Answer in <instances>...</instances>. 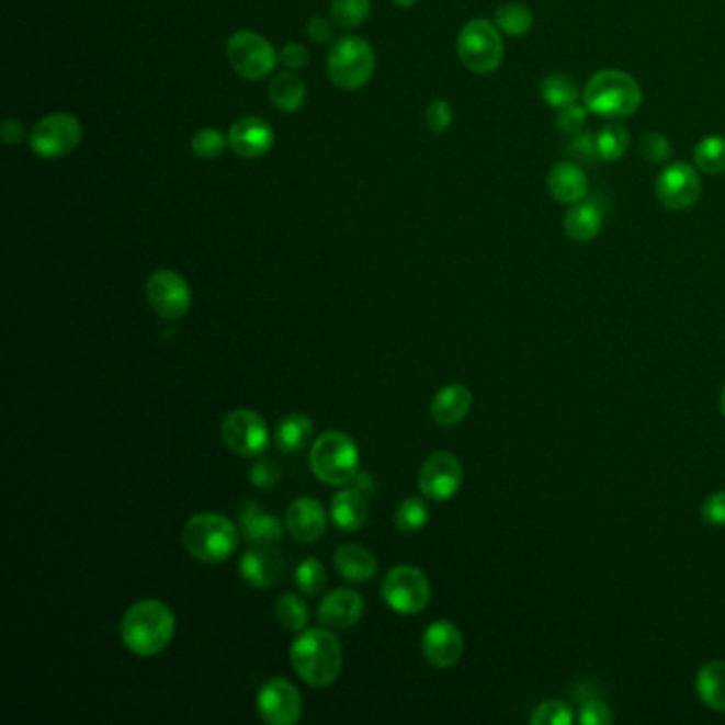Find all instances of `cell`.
I'll return each instance as SVG.
<instances>
[{
	"mask_svg": "<svg viewBox=\"0 0 725 725\" xmlns=\"http://www.w3.org/2000/svg\"><path fill=\"white\" fill-rule=\"evenodd\" d=\"M290 661L307 686L328 688L341 677L343 649L328 627H311L303 630L292 643Z\"/></svg>",
	"mask_w": 725,
	"mask_h": 725,
	"instance_id": "6da1fadb",
	"label": "cell"
},
{
	"mask_svg": "<svg viewBox=\"0 0 725 725\" xmlns=\"http://www.w3.org/2000/svg\"><path fill=\"white\" fill-rule=\"evenodd\" d=\"M120 630L124 645L135 656H158L173 643V611L162 600H140L124 613Z\"/></svg>",
	"mask_w": 725,
	"mask_h": 725,
	"instance_id": "7a4b0ae2",
	"label": "cell"
},
{
	"mask_svg": "<svg viewBox=\"0 0 725 725\" xmlns=\"http://www.w3.org/2000/svg\"><path fill=\"white\" fill-rule=\"evenodd\" d=\"M581 103L588 106L589 113L622 120L634 115L643 103V90L638 81L618 69L598 70L586 86L581 94Z\"/></svg>",
	"mask_w": 725,
	"mask_h": 725,
	"instance_id": "3957f363",
	"label": "cell"
},
{
	"mask_svg": "<svg viewBox=\"0 0 725 725\" xmlns=\"http://www.w3.org/2000/svg\"><path fill=\"white\" fill-rule=\"evenodd\" d=\"M181 543L194 559L205 564L226 562L239 547L235 521L217 513H199L183 528Z\"/></svg>",
	"mask_w": 725,
	"mask_h": 725,
	"instance_id": "277c9868",
	"label": "cell"
},
{
	"mask_svg": "<svg viewBox=\"0 0 725 725\" xmlns=\"http://www.w3.org/2000/svg\"><path fill=\"white\" fill-rule=\"evenodd\" d=\"M311 468L319 482L345 485L360 473V451L351 437L339 430L324 432L311 448Z\"/></svg>",
	"mask_w": 725,
	"mask_h": 725,
	"instance_id": "5b68a950",
	"label": "cell"
},
{
	"mask_svg": "<svg viewBox=\"0 0 725 725\" xmlns=\"http://www.w3.org/2000/svg\"><path fill=\"white\" fill-rule=\"evenodd\" d=\"M375 52L373 47L358 36H345L335 43L328 54V72L337 88L360 90L375 75Z\"/></svg>",
	"mask_w": 725,
	"mask_h": 725,
	"instance_id": "8992f818",
	"label": "cell"
},
{
	"mask_svg": "<svg viewBox=\"0 0 725 725\" xmlns=\"http://www.w3.org/2000/svg\"><path fill=\"white\" fill-rule=\"evenodd\" d=\"M457 56L466 69L477 75L494 72L505 58V43L498 26L484 18L471 20L457 35Z\"/></svg>",
	"mask_w": 725,
	"mask_h": 725,
	"instance_id": "52a82bcc",
	"label": "cell"
},
{
	"mask_svg": "<svg viewBox=\"0 0 725 725\" xmlns=\"http://www.w3.org/2000/svg\"><path fill=\"white\" fill-rule=\"evenodd\" d=\"M381 596L385 604L400 615H417L430 604V581L415 566H396L392 568L383 584Z\"/></svg>",
	"mask_w": 725,
	"mask_h": 725,
	"instance_id": "ba28073f",
	"label": "cell"
},
{
	"mask_svg": "<svg viewBox=\"0 0 725 725\" xmlns=\"http://www.w3.org/2000/svg\"><path fill=\"white\" fill-rule=\"evenodd\" d=\"M228 60L242 79L258 81L275 70L279 54L264 36L251 31H239L228 41Z\"/></svg>",
	"mask_w": 725,
	"mask_h": 725,
	"instance_id": "9c48e42d",
	"label": "cell"
},
{
	"mask_svg": "<svg viewBox=\"0 0 725 725\" xmlns=\"http://www.w3.org/2000/svg\"><path fill=\"white\" fill-rule=\"evenodd\" d=\"M81 124L69 113L45 115L31 133V147L45 160H58L72 154L81 143Z\"/></svg>",
	"mask_w": 725,
	"mask_h": 725,
	"instance_id": "30bf717a",
	"label": "cell"
},
{
	"mask_svg": "<svg viewBox=\"0 0 725 725\" xmlns=\"http://www.w3.org/2000/svg\"><path fill=\"white\" fill-rule=\"evenodd\" d=\"M222 439L233 453L242 457H258L269 448L271 434L264 419L256 411L237 409L224 417Z\"/></svg>",
	"mask_w": 725,
	"mask_h": 725,
	"instance_id": "8fae6325",
	"label": "cell"
},
{
	"mask_svg": "<svg viewBox=\"0 0 725 725\" xmlns=\"http://www.w3.org/2000/svg\"><path fill=\"white\" fill-rule=\"evenodd\" d=\"M417 482L426 498L437 502L450 500L460 491L464 482L462 462L451 451H434L421 464Z\"/></svg>",
	"mask_w": 725,
	"mask_h": 725,
	"instance_id": "7c38bea8",
	"label": "cell"
},
{
	"mask_svg": "<svg viewBox=\"0 0 725 725\" xmlns=\"http://www.w3.org/2000/svg\"><path fill=\"white\" fill-rule=\"evenodd\" d=\"M147 303L165 319H181L192 307V292L179 273L160 269L147 279Z\"/></svg>",
	"mask_w": 725,
	"mask_h": 725,
	"instance_id": "4fadbf2b",
	"label": "cell"
},
{
	"mask_svg": "<svg viewBox=\"0 0 725 725\" xmlns=\"http://www.w3.org/2000/svg\"><path fill=\"white\" fill-rule=\"evenodd\" d=\"M702 192V179L698 169L688 162L668 165L656 179L657 201L670 211L691 208Z\"/></svg>",
	"mask_w": 725,
	"mask_h": 725,
	"instance_id": "5bb4252c",
	"label": "cell"
},
{
	"mask_svg": "<svg viewBox=\"0 0 725 725\" xmlns=\"http://www.w3.org/2000/svg\"><path fill=\"white\" fill-rule=\"evenodd\" d=\"M256 706L262 722L271 725L298 724L303 715V698L287 679L267 681L258 691Z\"/></svg>",
	"mask_w": 725,
	"mask_h": 725,
	"instance_id": "9a60e30c",
	"label": "cell"
},
{
	"mask_svg": "<svg viewBox=\"0 0 725 725\" xmlns=\"http://www.w3.org/2000/svg\"><path fill=\"white\" fill-rule=\"evenodd\" d=\"M421 652L434 668H451L464 654V636L451 622L430 623L421 636Z\"/></svg>",
	"mask_w": 725,
	"mask_h": 725,
	"instance_id": "2e32d148",
	"label": "cell"
},
{
	"mask_svg": "<svg viewBox=\"0 0 725 725\" xmlns=\"http://www.w3.org/2000/svg\"><path fill=\"white\" fill-rule=\"evenodd\" d=\"M364 615V598L355 589L330 591L317 611V620L328 630H349Z\"/></svg>",
	"mask_w": 725,
	"mask_h": 725,
	"instance_id": "e0dca14e",
	"label": "cell"
},
{
	"mask_svg": "<svg viewBox=\"0 0 725 725\" xmlns=\"http://www.w3.org/2000/svg\"><path fill=\"white\" fill-rule=\"evenodd\" d=\"M239 570L247 586L253 589L271 588L281 579L283 557L273 545H256L242 555Z\"/></svg>",
	"mask_w": 725,
	"mask_h": 725,
	"instance_id": "ac0fdd59",
	"label": "cell"
},
{
	"mask_svg": "<svg viewBox=\"0 0 725 725\" xmlns=\"http://www.w3.org/2000/svg\"><path fill=\"white\" fill-rule=\"evenodd\" d=\"M228 143L241 158H262L273 147L275 133L262 117H242L233 124Z\"/></svg>",
	"mask_w": 725,
	"mask_h": 725,
	"instance_id": "d6986e66",
	"label": "cell"
},
{
	"mask_svg": "<svg viewBox=\"0 0 725 725\" xmlns=\"http://www.w3.org/2000/svg\"><path fill=\"white\" fill-rule=\"evenodd\" d=\"M285 523L290 534L301 541V543H315L324 532H326V511L319 505V500L303 496L296 498L287 513H285Z\"/></svg>",
	"mask_w": 725,
	"mask_h": 725,
	"instance_id": "ffe728a7",
	"label": "cell"
},
{
	"mask_svg": "<svg viewBox=\"0 0 725 725\" xmlns=\"http://www.w3.org/2000/svg\"><path fill=\"white\" fill-rule=\"evenodd\" d=\"M473 407V392L462 383H450L437 392L430 403V415L439 426H457L466 419Z\"/></svg>",
	"mask_w": 725,
	"mask_h": 725,
	"instance_id": "44dd1931",
	"label": "cell"
},
{
	"mask_svg": "<svg viewBox=\"0 0 725 725\" xmlns=\"http://www.w3.org/2000/svg\"><path fill=\"white\" fill-rule=\"evenodd\" d=\"M547 190L555 201L564 205H577L588 199V174L577 162H559L547 177Z\"/></svg>",
	"mask_w": 725,
	"mask_h": 725,
	"instance_id": "7402d4cb",
	"label": "cell"
},
{
	"mask_svg": "<svg viewBox=\"0 0 725 725\" xmlns=\"http://www.w3.org/2000/svg\"><path fill=\"white\" fill-rule=\"evenodd\" d=\"M604 226V211L598 199H584L564 215V233L575 242L593 241Z\"/></svg>",
	"mask_w": 725,
	"mask_h": 725,
	"instance_id": "603a6c76",
	"label": "cell"
},
{
	"mask_svg": "<svg viewBox=\"0 0 725 725\" xmlns=\"http://www.w3.org/2000/svg\"><path fill=\"white\" fill-rule=\"evenodd\" d=\"M242 536L253 545H275L283 536V525L275 516L264 513L258 502H245L239 511Z\"/></svg>",
	"mask_w": 725,
	"mask_h": 725,
	"instance_id": "cb8c5ba5",
	"label": "cell"
},
{
	"mask_svg": "<svg viewBox=\"0 0 725 725\" xmlns=\"http://www.w3.org/2000/svg\"><path fill=\"white\" fill-rule=\"evenodd\" d=\"M330 518H332V523L343 532L360 530L369 519L366 494H362L355 487L337 491L330 502Z\"/></svg>",
	"mask_w": 725,
	"mask_h": 725,
	"instance_id": "d4e9b609",
	"label": "cell"
},
{
	"mask_svg": "<svg viewBox=\"0 0 725 725\" xmlns=\"http://www.w3.org/2000/svg\"><path fill=\"white\" fill-rule=\"evenodd\" d=\"M311 437V417L303 414H290L283 415L276 421L273 441L281 453H298L307 448Z\"/></svg>",
	"mask_w": 725,
	"mask_h": 725,
	"instance_id": "484cf974",
	"label": "cell"
},
{
	"mask_svg": "<svg viewBox=\"0 0 725 725\" xmlns=\"http://www.w3.org/2000/svg\"><path fill=\"white\" fill-rule=\"evenodd\" d=\"M335 566L347 581L364 584L371 581L377 573L375 555L360 545H343L335 553Z\"/></svg>",
	"mask_w": 725,
	"mask_h": 725,
	"instance_id": "4316f807",
	"label": "cell"
},
{
	"mask_svg": "<svg viewBox=\"0 0 725 725\" xmlns=\"http://www.w3.org/2000/svg\"><path fill=\"white\" fill-rule=\"evenodd\" d=\"M695 691L700 695V700L717 711V713H725V661L724 659H713L709 664H704L698 670L695 677Z\"/></svg>",
	"mask_w": 725,
	"mask_h": 725,
	"instance_id": "83f0119b",
	"label": "cell"
},
{
	"mask_svg": "<svg viewBox=\"0 0 725 725\" xmlns=\"http://www.w3.org/2000/svg\"><path fill=\"white\" fill-rule=\"evenodd\" d=\"M307 97V88L303 79L290 70L279 72L271 83V99L279 111L283 113H296Z\"/></svg>",
	"mask_w": 725,
	"mask_h": 725,
	"instance_id": "f1b7e54d",
	"label": "cell"
},
{
	"mask_svg": "<svg viewBox=\"0 0 725 725\" xmlns=\"http://www.w3.org/2000/svg\"><path fill=\"white\" fill-rule=\"evenodd\" d=\"M494 24L507 36H525L534 26V13L521 2H505L494 13Z\"/></svg>",
	"mask_w": 725,
	"mask_h": 725,
	"instance_id": "f546056e",
	"label": "cell"
},
{
	"mask_svg": "<svg viewBox=\"0 0 725 725\" xmlns=\"http://www.w3.org/2000/svg\"><path fill=\"white\" fill-rule=\"evenodd\" d=\"M581 90L577 86L575 79H570L568 75L555 72V75H547L541 81V99L545 104H550L552 109H564L568 104L579 103L581 101Z\"/></svg>",
	"mask_w": 725,
	"mask_h": 725,
	"instance_id": "4dcf8cb0",
	"label": "cell"
},
{
	"mask_svg": "<svg viewBox=\"0 0 725 725\" xmlns=\"http://www.w3.org/2000/svg\"><path fill=\"white\" fill-rule=\"evenodd\" d=\"M693 162L700 173H725V137L709 135L702 138L693 149Z\"/></svg>",
	"mask_w": 725,
	"mask_h": 725,
	"instance_id": "1f68e13d",
	"label": "cell"
},
{
	"mask_svg": "<svg viewBox=\"0 0 725 725\" xmlns=\"http://www.w3.org/2000/svg\"><path fill=\"white\" fill-rule=\"evenodd\" d=\"M596 145H598L600 160L615 162L625 156V151L630 147V135H627L625 126L611 122L604 128H600V133L596 135Z\"/></svg>",
	"mask_w": 725,
	"mask_h": 725,
	"instance_id": "d6a6232c",
	"label": "cell"
},
{
	"mask_svg": "<svg viewBox=\"0 0 725 725\" xmlns=\"http://www.w3.org/2000/svg\"><path fill=\"white\" fill-rule=\"evenodd\" d=\"M276 622L281 623L290 632H303L309 623V609L307 604L294 596V593H283L275 604Z\"/></svg>",
	"mask_w": 725,
	"mask_h": 725,
	"instance_id": "836d02e7",
	"label": "cell"
},
{
	"mask_svg": "<svg viewBox=\"0 0 725 725\" xmlns=\"http://www.w3.org/2000/svg\"><path fill=\"white\" fill-rule=\"evenodd\" d=\"M428 507L421 498H407L398 509H396V516H394V523L400 532H417L421 530L426 523H428Z\"/></svg>",
	"mask_w": 725,
	"mask_h": 725,
	"instance_id": "e575fe53",
	"label": "cell"
},
{
	"mask_svg": "<svg viewBox=\"0 0 725 725\" xmlns=\"http://www.w3.org/2000/svg\"><path fill=\"white\" fill-rule=\"evenodd\" d=\"M369 13H371V0H332V18L345 29H355L364 24Z\"/></svg>",
	"mask_w": 725,
	"mask_h": 725,
	"instance_id": "d590c367",
	"label": "cell"
},
{
	"mask_svg": "<svg viewBox=\"0 0 725 725\" xmlns=\"http://www.w3.org/2000/svg\"><path fill=\"white\" fill-rule=\"evenodd\" d=\"M328 577H326V568L315 559V557H307L301 562V566L296 568V586L307 593V596H313L317 593L319 589L326 586Z\"/></svg>",
	"mask_w": 725,
	"mask_h": 725,
	"instance_id": "8d00e7d4",
	"label": "cell"
},
{
	"mask_svg": "<svg viewBox=\"0 0 725 725\" xmlns=\"http://www.w3.org/2000/svg\"><path fill=\"white\" fill-rule=\"evenodd\" d=\"M532 725H570L573 724V711L566 702L562 700H547L541 706L534 709L532 717H530Z\"/></svg>",
	"mask_w": 725,
	"mask_h": 725,
	"instance_id": "74e56055",
	"label": "cell"
},
{
	"mask_svg": "<svg viewBox=\"0 0 725 725\" xmlns=\"http://www.w3.org/2000/svg\"><path fill=\"white\" fill-rule=\"evenodd\" d=\"M226 145H230L228 137H224L215 128H203V131H199L194 135V138H192V149L203 160H215V158H219L224 154Z\"/></svg>",
	"mask_w": 725,
	"mask_h": 725,
	"instance_id": "f35d334b",
	"label": "cell"
},
{
	"mask_svg": "<svg viewBox=\"0 0 725 725\" xmlns=\"http://www.w3.org/2000/svg\"><path fill=\"white\" fill-rule=\"evenodd\" d=\"M279 479H281V468H279L275 460H271V457H260L249 471V482L262 491L275 489Z\"/></svg>",
	"mask_w": 725,
	"mask_h": 725,
	"instance_id": "ab89813d",
	"label": "cell"
},
{
	"mask_svg": "<svg viewBox=\"0 0 725 725\" xmlns=\"http://www.w3.org/2000/svg\"><path fill=\"white\" fill-rule=\"evenodd\" d=\"M641 154L647 162L652 165H661L666 160H670L672 156V145L670 140L659 135V133H647L643 140H641Z\"/></svg>",
	"mask_w": 725,
	"mask_h": 725,
	"instance_id": "60d3db41",
	"label": "cell"
},
{
	"mask_svg": "<svg viewBox=\"0 0 725 725\" xmlns=\"http://www.w3.org/2000/svg\"><path fill=\"white\" fill-rule=\"evenodd\" d=\"M588 113V106L584 103L568 104L557 111L555 124L564 135H577L584 128Z\"/></svg>",
	"mask_w": 725,
	"mask_h": 725,
	"instance_id": "b9f144b4",
	"label": "cell"
},
{
	"mask_svg": "<svg viewBox=\"0 0 725 725\" xmlns=\"http://www.w3.org/2000/svg\"><path fill=\"white\" fill-rule=\"evenodd\" d=\"M426 120H428V126L434 131V133H445L453 122V109L448 101L443 99H437L432 101L428 111H426Z\"/></svg>",
	"mask_w": 725,
	"mask_h": 725,
	"instance_id": "7bdbcfd3",
	"label": "cell"
},
{
	"mask_svg": "<svg viewBox=\"0 0 725 725\" xmlns=\"http://www.w3.org/2000/svg\"><path fill=\"white\" fill-rule=\"evenodd\" d=\"M568 151L573 154L575 160L579 162H588V165H593L596 160H600V154H598V145H596V137L593 135H577V137L570 140L568 145Z\"/></svg>",
	"mask_w": 725,
	"mask_h": 725,
	"instance_id": "ee69618b",
	"label": "cell"
},
{
	"mask_svg": "<svg viewBox=\"0 0 725 725\" xmlns=\"http://www.w3.org/2000/svg\"><path fill=\"white\" fill-rule=\"evenodd\" d=\"M702 519L709 525H717L722 528L725 525V489L724 491H715L711 494L704 502H702Z\"/></svg>",
	"mask_w": 725,
	"mask_h": 725,
	"instance_id": "f6af8a7d",
	"label": "cell"
},
{
	"mask_svg": "<svg viewBox=\"0 0 725 725\" xmlns=\"http://www.w3.org/2000/svg\"><path fill=\"white\" fill-rule=\"evenodd\" d=\"M579 722L584 725H609L613 722V713H611L609 704H604L600 700H589L581 709Z\"/></svg>",
	"mask_w": 725,
	"mask_h": 725,
	"instance_id": "bcb514c9",
	"label": "cell"
},
{
	"mask_svg": "<svg viewBox=\"0 0 725 725\" xmlns=\"http://www.w3.org/2000/svg\"><path fill=\"white\" fill-rule=\"evenodd\" d=\"M279 60L287 67V69H303L309 63V52L298 45V43H290L283 47V52L279 54Z\"/></svg>",
	"mask_w": 725,
	"mask_h": 725,
	"instance_id": "7dc6e473",
	"label": "cell"
},
{
	"mask_svg": "<svg viewBox=\"0 0 725 725\" xmlns=\"http://www.w3.org/2000/svg\"><path fill=\"white\" fill-rule=\"evenodd\" d=\"M307 33H309V36H311L315 43H328L335 36L332 24L326 18H321V15H315V18L309 20Z\"/></svg>",
	"mask_w": 725,
	"mask_h": 725,
	"instance_id": "c3c4849f",
	"label": "cell"
},
{
	"mask_svg": "<svg viewBox=\"0 0 725 725\" xmlns=\"http://www.w3.org/2000/svg\"><path fill=\"white\" fill-rule=\"evenodd\" d=\"M24 137H26V131H24L22 122H18V120H7V122L2 124V140H4L7 145L22 143Z\"/></svg>",
	"mask_w": 725,
	"mask_h": 725,
	"instance_id": "681fc988",
	"label": "cell"
},
{
	"mask_svg": "<svg viewBox=\"0 0 725 725\" xmlns=\"http://www.w3.org/2000/svg\"><path fill=\"white\" fill-rule=\"evenodd\" d=\"M353 485H355V489H360L362 494H373V491L377 489V485L373 484L371 477L364 475V473H358V475L353 477Z\"/></svg>",
	"mask_w": 725,
	"mask_h": 725,
	"instance_id": "f907efd6",
	"label": "cell"
},
{
	"mask_svg": "<svg viewBox=\"0 0 725 725\" xmlns=\"http://www.w3.org/2000/svg\"><path fill=\"white\" fill-rule=\"evenodd\" d=\"M398 7H414L417 0H394Z\"/></svg>",
	"mask_w": 725,
	"mask_h": 725,
	"instance_id": "816d5d0a",
	"label": "cell"
},
{
	"mask_svg": "<svg viewBox=\"0 0 725 725\" xmlns=\"http://www.w3.org/2000/svg\"><path fill=\"white\" fill-rule=\"evenodd\" d=\"M720 409H722V415L725 417V385L722 389V396H720Z\"/></svg>",
	"mask_w": 725,
	"mask_h": 725,
	"instance_id": "f5cc1de1",
	"label": "cell"
}]
</instances>
